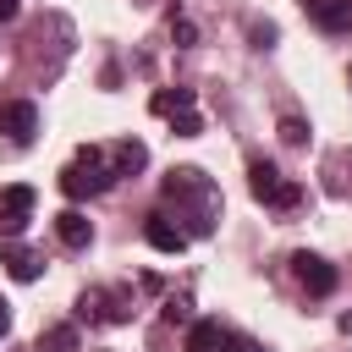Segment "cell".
<instances>
[{"label": "cell", "instance_id": "1", "mask_svg": "<svg viewBox=\"0 0 352 352\" xmlns=\"http://www.w3.org/2000/svg\"><path fill=\"white\" fill-rule=\"evenodd\" d=\"M160 198H165V214H170L187 236H209L214 220H220V187H214L198 165H176V170L160 182Z\"/></svg>", "mask_w": 352, "mask_h": 352}, {"label": "cell", "instance_id": "2", "mask_svg": "<svg viewBox=\"0 0 352 352\" xmlns=\"http://www.w3.org/2000/svg\"><path fill=\"white\" fill-rule=\"evenodd\" d=\"M121 176H116V165H110V154L104 148H94V143H82L77 148V160L60 170V192L66 198H94V192H110Z\"/></svg>", "mask_w": 352, "mask_h": 352}, {"label": "cell", "instance_id": "3", "mask_svg": "<svg viewBox=\"0 0 352 352\" xmlns=\"http://www.w3.org/2000/svg\"><path fill=\"white\" fill-rule=\"evenodd\" d=\"M248 192L258 198V204H270V209H297L302 204V187L292 182V176H280L270 160H248Z\"/></svg>", "mask_w": 352, "mask_h": 352}, {"label": "cell", "instance_id": "4", "mask_svg": "<svg viewBox=\"0 0 352 352\" xmlns=\"http://www.w3.org/2000/svg\"><path fill=\"white\" fill-rule=\"evenodd\" d=\"M77 319H88V324H126L132 319V292L126 286H88L77 297Z\"/></svg>", "mask_w": 352, "mask_h": 352}, {"label": "cell", "instance_id": "5", "mask_svg": "<svg viewBox=\"0 0 352 352\" xmlns=\"http://www.w3.org/2000/svg\"><path fill=\"white\" fill-rule=\"evenodd\" d=\"M33 204H38V192H33L28 182H11V187H0V231H6V236L28 231V220H33Z\"/></svg>", "mask_w": 352, "mask_h": 352}, {"label": "cell", "instance_id": "6", "mask_svg": "<svg viewBox=\"0 0 352 352\" xmlns=\"http://www.w3.org/2000/svg\"><path fill=\"white\" fill-rule=\"evenodd\" d=\"M0 132H6L11 143H28V138L38 132V104H33V99H6V104H0Z\"/></svg>", "mask_w": 352, "mask_h": 352}, {"label": "cell", "instance_id": "7", "mask_svg": "<svg viewBox=\"0 0 352 352\" xmlns=\"http://www.w3.org/2000/svg\"><path fill=\"white\" fill-rule=\"evenodd\" d=\"M143 236H148V248H154V253H182V248L192 242V236H187V231L165 214V209H154V214L143 220Z\"/></svg>", "mask_w": 352, "mask_h": 352}, {"label": "cell", "instance_id": "8", "mask_svg": "<svg viewBox=\"0 0 352 352\" xmlns=\"http://www.w3.org/2000/svg\"><path fill=\"white\" fill-rule=\"evenodd\" d=\"M292 270H297V280L308 286V297H330V292H336V270H330L319 253H292Z\"/></svg>", "mask_w": 352, "mask_h": 352}, {"label": "cell", "instance_id": "9", "mask_svg": "<svg viewBox=\"0 0 352 352\" xmlns=\"http://www.w3.org/2000/svg\"><path fill=\"white\" fill-rule=\"evenodd\" d=\"M0 264L11 270V280H38V270H44V258H38L33 248L11 242V236H0Z\"/></svg>", "mask_w": 352, "mask_h": 352}, {"label": "cell", "instance_id": "10", "mask_svg": "<svg viewBox=\"0 0 352 352\" xmlns=\"http://www.w3.org/2000/svg\"><path fill=\"white\" fill-rule=\"evenodd\" d=\"M324 33H346L352 28V0H297Z\"/></svg>", "mask_w": 352, "mask_h": 352}, {"label": "cell", "instance_id": "11", "mask_svg": "<svg viewBox=\"0 0 352 352\" xmlns=\"http://www.w3.org/2000/svg\"><path fill=\"white\" fill-rule=\"evenodd\" d=\"M55 236H60L66 248H88V242H94V220H88L82 209H60V214H55Z\"/></svg>", "mask_w": 352, "mask_h": 352}, {"label": "cell", "instance_id": "12", "mask_svg": "<svg viewBox=\"0 0 352 352\" xmlns=\"http://www.w3.org/2000/svg\"><path fill=\"white\" fill-rule=\"evenodd\" d=\"M192 104H198V94H192V88H160V94L148 99V110H154V116H165V121H176V116H182V110H192Z\"/></svg>", "mask_w": 352, "mask_h": 352}, {"label": "cell", "instance_id": "13", "mask_svg": "<svg viewBox=\"0 0 352 352\" xmlns=\"http://www.w3.org/2000/svg\"><path fill=\"white\" fill-rule=\"evenodd\" d=\"M110 165H116V176H138V170L148 165V148H143L138 138H121V143L110 148Z\"/></svg>", "mask_w": 352, "mask_h": 352}, {"label": "cell", "instance_id": "14", "mask_svg": "<svg viewBox=\"0 0 352 352\" xmlns=\"http://www.w3.org/2000/svg\"><path fill=\"white\" fill-rule=\"evenodd\" d=\"M220 341H226L220 319H192L187 324V352H220Z\"/></svg>", "mask_w": 352, "mask_h": 352}, {"label": "cell", "instance_id": "15", "mask_svg": "<svg viewBox=\"0 0 352 352\" xmlns=\"http://www.w3.org/2000/svg\"><path fill=\"white\" fill-rule=\"evenodd\" d=\"M38 352H77V324H50L38 336Z\"/></svg>", "mask_w": 352, "mask_h": 352}, {"label": "cell", "instance_id": "16", "mask_svg": "<svg viewBox=\"0 0 352 352\" xmlns=\"http://www.w3.org/2000/svg\"><path fill=\"white\" fill-rule=\"evenodd\" d=\"M170 132H176V138H198V132H204V116H198V110H182V116L170 121Z\"/></svg>", "mask_w": 352, "mask_h": 352}, {"label": "cell", "instance_id": "17", "mask_svg": "<svg viewBox=\"0 0 352 352\" xmlns=\"http://www.w3.org/2000/svg\"><path fill=\"white\" fill-rule=\"evenodd\" d=\"M280 143H308V121L302 116H280Z\"/></svg>", "mask_w": 352, "mask_h": 352}, {"label": "cell", "instance_id": "18", "mask_svg": "<svg viewBox=\"0 0 352 352\" xmlns=\"http://www.w3.org/2000/svg\"><path fill=\"white\" fill-rule=\"evenodd\" d=\"M170 38H176V44L187 50V44H198V28H192L187 16H170Z\"/></svg>", "mask_w": 352, "mask_h": 352}, {"label": "cell", "instance_id": "19", "mask_svg": "<svg viewBox=\"0 0 352 352\" xmlns=\"http://www.w3.org/2000/svg\"><path fill=\"white\" fill-rule=\"evenodd\" d=\"M220 352H264V346H258L253 336H231V330H226V341H220Z\"/></svg>", "mask_w": 352, "mask_h": 352}, {"label": "cell", "instance_id": "20", "mask_svg": "<svg viewBox=\"0 0 352 352\" xmlns=\"http://www.w3.org/2000/svg\"><path fill=\"white\" fill-rule=\"evenodd\" d=\"M165 319H170V324H192V314H187V297H170V302H165Z\"/></svg>", "mask_w": 352, "mask_h": 352}, {"label": "cell", "instance_id": "21", "mask_svg": "<svg viewBox=\"0 0 352 352\" xmlns=\"http://www.w3.org/2000/svg\"><path fill=\"white\" fill-rule=\"evenodd\" d=\"M248 38H253L258 50H270V44H275V28H270V22H253V28H248Z\"/></svg>", "mask_w": 352, "mask_h": 352}, {"label": "cell", "instance_id": "22", "mask_svg": "<svg viewBox=\"0 0 352 352\" xmlns=\"http://www.w3.org/2000/svg\"><path fill=\"white\" fill-rule=\"evenodd\" d=\"M6 336H11V302L0 297V341H6Z\"/></svg>", "mask_w": 352, "mask_h": 352}, {"label": "cell", "instance_id": "23", "mask_svg": "<svg viewBox=\"0 0 352 352\" xmlns=\"http://www.w3.org/2000/svg\"><path fill=\"white\" fill-rule=\"evenodd\" d=\"M16 6H22V0H0V22H11V16H16Z\"/></svg>", "mask_w": 352, "mask_h": 352}, {"label": "cell", "instance_id": "24", "mask_svg": "<svg viewBox=\"0 0 352 352\" xmlns=\"http://www.w3.org/2000/svg\"><path fill=\"white\" fill-rule=\"evenodd\" d=\"M346 82H352V72H346Z\"/></svg>", "mask_w": 352, "mask_h": 352}]
</instances>
